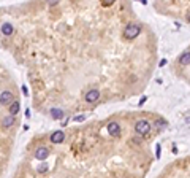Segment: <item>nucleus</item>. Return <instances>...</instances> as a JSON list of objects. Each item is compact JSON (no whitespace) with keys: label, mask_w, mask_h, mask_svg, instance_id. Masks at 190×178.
<instances>
[{"label":"nucleus","mask_w":190,"mask_h":178,"mask_svg":"<svg viewBox=\"0 0 190 178\" xmlns=\"http://www.w3.org/2000/svg\"><path fill=\"white\" fill-rule=\"evenodd\" d=\"M140 34H141V27L138 24H135V22L127 24V26H125V29H124V38H127V40L136 38Z\"/></svg>","instance_id":"obj_1"},{"label":"nucleus","mask_w":190,"mask_h":178,"mask_svg":"<svg viewBox=\"0 0 190 178\" xmlns=\"http://www.w3.org/2000/svg\"><path fill=\"white\" fill-rule=\"evenodd\" d=\"M135 132H136L138 135H141V137L149 135L151 134V122L146 121V119H140L135 124Z\"/></svg>","instance_id":"obj_2"},{"label":"nucleus","mask_w":190,"mask_h":178,"mask_svg":"<svg viewBox=\"0 0 190 178\" xmlns=\"http://www.w3.org/2000/svg\"><path fill=\"white\" fill-rule=\"evenodd\" d=\"M84 99H86L87 103H95L97 100L100 99V91H98V89H89V91L86 92Z\"/></svg>","instance_id":"obj_3"},{"label":"nucleus","mask_w":190,"mask_h":178,"mask_svg":"<svg viewBox=\"0 0 190 178\" xmlns=\"http://www.w3.org/2000/svg\"><path fill=\"white\" fill-rule=\"evenodd\" d=\"M108 134L111 135V137H120V124L119 122H116V121H111V122H108Z\"/></svg>","instance_id":"obj_4"},{"label":"nucleus","mask_w":190,"mask_h":178,"mask_svg":"<svg viewBox=\"0 0 190 178\" xmlns=\"http://www.w3.org/2000/svg\"><path fill=\"white\" fill-rule=\"evenodd\" d=\"M49 140L52 141V143H62V141L65 140V132L63 130H55V132L51 134Z\"/></svg>","instance_id":"obj_5"},{"label":"nucleus","mask_w":190,"mask_h":178,"mask_svg":"<svg viewBox=\"0 0 190 178\" xmlns=\"http://www.w3.org/2000/svg\"><path fill=\"white\" fill-rule=\"evenodd\" d=\"M15 100H13V92L11 91H3L2 94H0V103L2 105H7V103H13Z\"/></svg>","instance_id":"obj_6"},{"label":"nucleus","mask_w":190,"mask_h":178,"mask_svg":"<svg viewBox=\"0 0 190 178\" xmlns=\"http://www.w3.org/2000/svg\"><path fill=\"white\" fill-rule=\"evenodd\" d=\"M48 156H49V149L46 148V147L36 148V151H35V159H38V161H44Z\"/></svg>","instance_id":"obj_7"},{"label":"nucleus","mask_w":190,"mask_h":178,"mask_svg":"<svg viewBox=\"0 0 190 178\" xmlns=\"http://www.w3.org/2000/svg\"><path fill=\"white\" fill-rule=\"evenodd\" d=\"M0 30H2V34L3 35H7V37H10V35L15 32V27H13L10 22H3L2 27H0Z\"/></svg>","instance_id":"obj_8"},{"label":"nucleus","mask_w":190,"mask_h":178,"mask_svg":"<svg viewBox=\"0 0 190 178\" xmlns=\"http://www.w3.org/2000/svg\"><path fill=\"white\" fill-rule=\"evenodd\" d=\"M15 116H11V115H8V116H5L2 119V127L3 129H8V127H11L13 124H15Z\"/></svg>","instance_id":"obj_9"},{"label":"nucleus","mask_w":190,"mask_h":178,"mask_svg":"<svg viewBox=\"0 0 190 178\" xmlns=\"http://www.w3.org/2000/svg\"><path fill=\"white\" fill-rule=\"evenodd\" d=\"M179 64L181 65H190V51H185L179 56Z\"/></svg>","instance_id":"obj_10"},{"label":"nucleus","mask_w":190,"mask_h":178,"mask_svg":"<svg viewBox=\"0 0 190 178\" xmlns=\"http://www.w3.org/2000/svg\"><path fill=\"white\" fill-rule=\"evenodd\" d=\"M19 108H21V103L17 102V100H15V102L10 105V115H11V116L17 115V113H19Z\"/></svg>","instance_id":"obj_11"},{"label":"nucleus","mask_w":190,"mask_h":178,"mask_svg":"<svg viewBox=\"0 0 190 178\" xmlns=\"http://www.w3.org/2000/svg\"><path fill=\"white\" fill-rule=\"evenodd\" d=\"M51 116H52L54 119H62V116H63L62 108H51Z\"/></svg>","instance_id":"obj_12"},{"label":"nucleus","mask_w":190,"mask_h":178,"mask_svg":"<svg viewBox=\"0 0 190 178\" xmlns=\"http://www.w3.org/2000/svg\"><path fill=\"white\" fill-rule=\"evenodd\" d=\"M155 127H157V129H165V127H166V121L162 119V118H160V119H157L155 121Z\"/></svg>","instance_id":"obj_13"},{"label":"nucleus","mask_w":190,"mask_h":178,"mask_svg":"<svg viewBox=\"0 0 190 178\" xmlns=\"http://www.w3.org/2000/svg\"><path fill=\"white\" fill-rule=\"evenodd\" d=\"M84 119H86V116H84V115H76L75 118H73V121H76V122H82Z\"/></svg>","instance_id":"obj_14"},{"label":"nucleus","mask_w":190,"mask_h":178,"mask_svg":"<svg viewBox=\"0 0 190 178\" xmlns=\"http://www.w3.org/2000/svg\"><path fill=\"white\" fill-rule=\"evenodd\" d=\"M155 156H157V159H160V156H162V147L160 145L155 147Z\"/></svg>","instance_id":"obj_15"},{"label":"nucleus","mask_w":190,"mask_h":178,"mask_svg":"<svg viewBox=\"0 0 190 178\" xmlns=\"http://www.w3.org/2000/svg\"><path fill=\"white\" fill-rule=\"evenodd\" d=\"M36 170H38L40 173H43V172H46V170H48V166H46V164H43V166H40L38 168H36Z\"/></svg>","instance_id":"obj_16"},{"label":"nucleus","mask_w":190,"mask_h":178,"mask_svg":"<svg viewBox=\"0 0 190 178\" xmlns=\"http://www.w3.org/2000/svg\"><path fill=\"white\" fill-rule=\"evenodd\" d=\"M146 100H147V97H146V95H143V97L140 99V103H138V105H144V103H146Z\"/></svg>","instance_id":"obj_17"},{"label":"nucleus","mask_w":190,"mask_h":178,"mask_svg":"<svg viewBox=\"0 0 190 178\" xmlns=\"http://www.w3.org/2000/svg\"><path fill=\"white\" fill-rule=\"evenodd\" d=\"M22 94H24V95H29V91H27V86H22Z\"/></svg>","instance_id":"obj_18"},{"label":"nucleus","mask_w":190,"mask_h":178,"mask_svg":"<svg viewBox=\"0 0 190 178\" xmlns=\"http://www.w3.org/2000/svg\"><path fill=\"white\" fill-rule=\"evenodd\" d=\"M101 5H103V7H111V5H113V2H103Z\"/></svg>","instance_id":"obj_19"},{"label":"nucleus","mask_w":190,"mask_h":178,"mask_svg":"<svg viewBox=\"0 0 190 178\" xmlns=\"http://www.w3.org/2000/svg\"><path fill=\"white\" fill-rule=\"evenodd\" d=\"M49 5H51V7L57 5V0H49Z\"/></svg>","instance_id":"obj_20"},{"label":"nucleus","mask_w":190,"mask_h":178,"mask_svg":"<svg viewBox=\"0 0 190 178\" xmlns=\"http://www.w3.org/2000/svg\"><path fill=\"white\" fill-rule=\"evenodd\" d=\"M166 65V59H162L160 61V67H165Z\"/></svg>","instance_id":"obj_21"},{"label":"nucleus","mask_w":190,"mask_h":178,"mask_svg":"<svg viewBox=\"0 0 190 178\" xmlns=\"http://www.w3.org/2000/svg\"><path fill=\"white\" fill-rule=\"evenodd\" d=\"M25 118H30V110H29V108L25 110Z\"/></svg>","instance_id":"obj_22"},{"label":"nucleus","mask_w":190,"mask_h":178,"mask_svg":"<svg viewBox=\"0 0 190 178\" xmlns=\"http://www.w3.org/2000/svg\"><path fill=\"white\" fill-rule=\"evenodd\" d=\"M187 19H189V21H190V15H189V16H187Z\"/></svg>","instance_id":"obj_23"}]
</instances>
